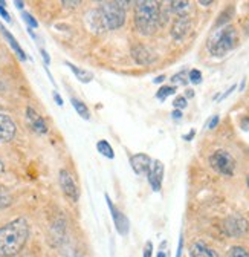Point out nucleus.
<instances>
[{
	"mask_svg": "<svg viewBox=\"0 0 249 257\" xmlns=\"http://www.w3.org/2000/svg\"><path fill=\"white\" fill-rule=\"evenodd\" d=\"M219 121H220V118H219V115H214L212 118H211V121L208 122V128H214L217 124H219Z\"/></svg>",
	"mask_w": 249,
	"mask_h": 257,
	"instance_id": "nucleus-29",
	"label": "nucleus"
},
{
	"mask_svg": "<svg viewBox=\"0 0 249 257\" xmlns=\"http://www.w3.org/2000/svg\"><path fill=\"white\" fill-rule=\"evenodd\" d=\"M171 8H170V11L171 13H174L177 17H185L186 16V13L190 11V7H191V4L190 2H170L168 4Z\"/></svg>",
	"mask_w": 249,
	"mask_h": 257,
	"instance_id": "nucleus-16",
	"label": "nucleus"
},
{
	"mask_svg": "<svg viewBox=\"0 0 249 257\" xmlns=\"http://www.w3.org/2000/svg\"><path fill=\"white\" fill-rule=\"evenodd\" d=\"M164 80H165V77H164V75H161V77H156V78H154L153 81L156 83V84H159V83H162Z\"/></svg>",
	"mask_w": 249,
	"mask_h": 257,
	"instance_id": "nucleus-38",
	"label": "nucleus"
},
{
	"mask_svg": "<svg viewBox=\"0 0 249 257\" xmlns=\"http://www.w3.org/2000/svg\"><path fill=\"white\" fill-rule=\"evenodd\" d=\"M104 198H106V202H107V205H109V210H110V214H112V219H113V223H115V228H116L118 234H121V236H127V234H129V230H130L129 219H127L126 216H124L122 211H119V210L113 205V202H112V199H110L109 195H104Z\"/></svg>",
	"mask_w": 249,
	"mask_h": 257,
	"instance_id": "nucleus-7",
	"label": "nucleus"
},
{
	"mask_svg": "<svg viewBox=\"0 0 249 257\" xmlns=\"http://www.w3.org/2000/svg\"><path fill=\"white\" fill-rule=\"evenodd\" d=\"M16 131H17V127L14 121L8 115L0 113V143L11 141L16 137Z\"/></svg>",
	"mask_w": 249,
	"mask_h": 257,
	"instance_id": "nucleus-9",
	"label": "nucleus"
},
{
	"mask_svg": "<svg viewBox=\"0 0 249 257\" xmlns=\"http://www.w3.org/2000/svg\"><path fill=\"white\" fill-rule=\"evenodd\" d=\"M190 257H219L215 249L208 246L206 243L196 240L190 246Z\"/></svg>",
	"mask_w": 249,
	"mask_h": 257,
	"instance_id": "nucleus-13",
	"label": "nucleus"
},
{
	"mask_svg": "<svg viewBox=\"0 0 249 257\" xmlns=\"http://www.w3.org/2000/svg\"><path fill=\"white\" fill-rule=\"evenodd\" d=\"M0 16H2L7 22H11V16H10L8 11L5 10V2H0Z\"/></svg>",
	"mask_w": 249,
	"mask_h": 257,
	"instance_id": "nucleus-27",
	"label": "nucleus"
},
{
	"mask_svg": "<svg viewBox=\"0 0 249 257\" xmlns=\"http://www.w3.org/2000/svg\"><path fill=\"white\" fill-rule=\"evenodd\" d=\"M200 5H203V7H208V5H211L212 2H203V0H202V2H199Z\"/></svg>",
	"mask_w": 249,
	"mask_h": 257,
	"instance_id": "nucleus-41",
	"label": "nucleus"
},
{
	"mask_svg": "<svg viewBox=\"0 0 249 257\" xmlns=\"http://www.w3.org/2000/svg\"><path fill=\"white\" fill-rule=\"evenodd\" d=\"M26 118H28L31 127H33L37 134H42V135L48 134V125H46L45 119H43L33 107H31V106L26 109Z\"/></svg>",
	"mask_w": 249,
	"mask_h": 257,
	"instance_id": "nucleus-12",
	"label": "nucleus"
},
{
	"mask_svg": "<svg viewBox=\"0 0 249 257\" xmlns=\"http://www.w3.org/2000/svg\"><path fill=\"white\" fill-rule=\"evenodd\" d=\"M132 52H133L135 60H136L139 64H148V63H151V61H153L151 54H150V52H148V49H147L145 46H142V45L135 46Z\"/></svg>",
	"mask_w": 249,
	"mask_h": 257,
	"instance_id": "nucleus-15",
	"label": "nucleus"
},
{
	"mask_svg": "<svg viewBox=\"0 0 249 257\" xmlns=\"http://www.w3.org/2000/svg\"><path fill=\"white\" fill-rule=\"evenodd\" d=\"M194 137H196V131H194V128H193V131H191V132H190L188 135H183V140H185V141H191V140H193Z\"/></svg>",
	"mask_w": 249,
	"mask_h": 257,
	"instance_id": "nucleus-32",
	"label": "nucleus"
},
{
	"mask_svg": "<svg viewBox=\"0 0 249 257\" xmlns=\"http://www.w3.org/2000/svg\"><path fill=\"white\" fill-rule=\"evenodd\" d=\"M5 170V166H4V163H2V161H0V173H2Z\"/></svg>",
	"mask_w": 249,
	"mask_h": 257,
	"instance_id": "nucleus-42",
	"label": "nucleus"
},
{
	"mask_svg": "<svg viewBox=\"0 0 249 257\" xmlns=\"http://www.w3.org/2000/svg\"><path fill=\"white\" fill-rule=\"evenodd\" d=\"M171 116H173L174 119H180V118H182V110L174 109V110H173V113H171Z\"/></svg>",
	"mask_w": 249,
	"mask_h": 257,
	"instance_id": "nucleus-34",
	"label": "nucleus"
},
{
	"mask_svg": "<svg viewBox=\"0 0 249 257\" xmlns=\"http://www.w3.org/2000/svg\"><path fill=\"white\" fill-rule=\"evenodd\" d=\"M71 103H72V106H74V109L77 110V113L83 118V119H90V110L87 109V106L81 101V100H78V98H72L71 100Z\"/></svg>",
	"mask_w": 249,
	"mask_h": 257,
	"instance_id": "nucleus-18",
	"label": "nucleus"
},
{
	"mask_svg": "<svg viewBox=\"0 0 249 257\" xmlns=\"http://www.w3.org/2000/svg\"><path fill=\"white\" fill-rule=\"evenodd\" d=\"M182 249H183V236L180 234V237H179V243H177V251H176V257H182Z\"/></svg>",
	"mask_w": 249,
	"mask_h": 257,
	"instance_id": "nucleus-28",
	"label": "nucleus"
},
{
	"mask_svg": "<svg viewBox=\"0 0 249 257\" xmlns=\"http://www.w3.org/2000/svg\"><path fill=\"white\" fill-rule=\"evenodd\" d=\"M161 23V8L158 2L142 0L135 4V28L142 36H151Z\"/></svg>",
	"mask_w": 249,
	"mask_h": 257,
	"instance_id": "nucleus-2",
	"label": "nucleus"
},
{
	"mask_svg": "<svg viewBox=\"0 0 249 257\" xmlns=\"http://www.w3.org/2000/svg\"><path fill=\"white\" fill-rule=\"evenodd\" d=\"M58 179H60V187H61V190H63L65 195L71 201L77 202L80 199V188H78V184L74 179V176L68 170H60Z\"/></svg>",
	"mask_w": 249,
	"mask_h": 257,
	"instance_id": "nucleus-6",
	"label": "nucleus"
},
{
	"mask_svg": "<svg viewBox=\"0 0 249 257\" xmlns=\"http://www.w3.org/2000/svg\"><path fill=\"white\" fill-rule=\"evenodd\" d=\"M66 66L74 72V75H75L81 83H89V81H92L93 75H92L90 72H87V71H83V69L77 68L75 64H72V63H69V61H66Z\"/></svg>",
	"mask_w": 249,
	"mask_h": 257,
	"instance_id": "nucleus-17",
	"label": "nucleus"
},
{
	"mask_svg": "<svg viewBox=\"0 0 249 257\" xmlns=\"http://www.w3.org/2000/svg\"><path fill=\"white\" fill-rule=\"evenodd\" d=\"M14 5H16L19 10H23V7H25V4H23V2H14Z\"/></svg>",
	"mask_w": 249,
	"mask_h": 257,
	"instance_id": "nucleus-39",
	"label": "nucleus"
},
{
	"mask_svg": "<svg viewBox=\"0 0 249 257\" xmlns=\"http://www.w3.org/2000/svg\"><path fill=\"white\" fill-rule=\"evenodd\" d=\"M29 236V225L25 217H17L0 227V255L14 257L17 255Z\"/></svg>",
	"mask_w": 249,
	"mask_h": 257,
	"instance_id": "nucleus-1",
	"label": "nucleus"
},
{
	"mask_svg": "<svg viewBox=\"0 0 249 257\" xmlns=\"http://www.w3.org/2000/svg\"><path fill=\"white\" fill-rule=\"evenodd\" d=\"M63 5L65 7H78L80 2H63Z\"/></svg>",
	"mask_w": 249,
	"mask_h": 257,
	"instance_id": "nucleus-36",
	"label": "nucleus"
},
{
	"mask_svg": "<svg viewBox=\"0 0 249 257\" xmlns=\"http://www.w3.org/2000/svg\"><path fill=\"white\" fill-rule=\"evenodd\" d=\"M193 96H194V90H191V89L186 90V96H185V98H193Z\"/></svg>",
	"mask_w": 249,
	"mask_h": 257,
	"instance_id": "nucleus-37",
	"label": "nucleus"
},
{
	"mask_svg": "<svg viewBox=\"0 0 249 257\" xmlns=\"http://www.w3.org/2000/svg\"><path fill=\"white\" fill-rule=\"evenodd\" d=\"M190 29H191V22H190L188 16L177 17V20H174L173 28H171V36L176 40H182L190 32Z\"/></svg>",
	"mask_w": 249,
	"mask_h": 257,
	"instance_id": "nucleus-11",
	"label": "nucleus"
},
{
	"mask_svg": "<svg viewBox=\"0 0 249 257\" xmlns=\"http://www.w3.org/2000/svg\"><path fill=\"white\" fill-rule=\"evenodd\" d=\"M151 252H153V245H151V242H148L147 245H145V248H144V257H151Z\"/></svg>",
	"mask_w": 249,
	"mask_h": 257,
	"instance_id": "nucleus-30",
	"label": "nucleus"
},
{
	"mask_svg": "<svg viewBox=\"0 0 249 257\" xmlns=\"http://www.w3.org/2000/svg\"><path fill=\"white\" fill-rule=\"evenodd\" d=\"M176 93V87L174 86H162L158 92H156V98L159 101H165L170 95Z\"/></svg>",
	"mask_w": 249,
	"mask_h": 257,
	"instance_id": "nucleus-20",
	"label": "nucleus"
},
{
	"mask_svg": "<svg viewBox=\"0 0 249 257\" xmlns=\"http://www.w3.org/2000/svg\"><path fill=\"white\" fill-rule=\"evenodd\" d=\"M209 166L212 167V170H215L217 173H220L223 176H232L235 172V159L232 158V155L226 150H215L211 156H209Z\"/></svg>",
	"mask_w": 249,
	"mask_h": 257,
	"instance_id": "nucleus-5",
	"label": "nucleus"
},
{
	"mask_svg": "<svg viewBox=\"0 0 249 257\" xmlns=\"http://www.w3.org/2000/svg\"><path fill=\"white\" fill-rule=\"evenodd\" d=\"M246 184H247V187H249V175H247V178H246Z\"/></svg>",
	"mask_w": 249,
	"mask_h": 257,
	"instance_id": "nucleus-43",
	"label": "nucleus"
},
{
	"mask_svg": "<svg viewBox=\"0 0 249 257\" xmlns=\"http://www.w3.org/2000/svg\"><path fill=\"white\" fill-rule=\"evenodd\" d=\"M186 104H188V101H186V98H185L183 95H179V96H176L174 101H173V106H174V109H177V110H182V109H185V107H186Z\"/></svg>",
	"mask_w": 249,
	"mask_h": 257,
	"instance_id": "nucleus-24",
	"label": "nucleus"
},
{
	"mask_svg": "<svg viewBox=\"0 0 249 257\" xmlns=\"http://www.w3.org/2000/svg\"><path fill=\"white\" fill-rule=\"evenodd\" d=\"M97 150H98L103 156H106V158H109V159H113V158H115V152H113L112 146L109 144V141H106V140H100V141L97 143Z\"/></svg>",
	"mask_w": 249,
	"mask_h": 257,
	"instance_id": "nucleus-19",
	"label": "nucleus"
},
{
	"mask_svg": "<svg viewBox=\"0 0 249 257\" xmlns=\"http://www.w3.org/2000/svg\"><path fill=\"white\" fill-rule=\"evenodd\" d=\"M228 257H249V251L243 246H231L228 251Z\"/></svg>",
	"mask_w": 249,
	"mask_h": 257,
	"instance_id": "nucleus-22",
	"label": "nucleus"
},
{
	"mask_svg": "<svg viewBox=\"0 0 249 257\" xmlns=\"http://www.w3.org/2000/svg\"><path fill=\"white\" fill-rule=\"evenodd\" d=\"M237 45H238L237 29L232 25H226L225 28H222L219 32H215L212 36V39L208 43V49L212 57L222 58L228 52H231Z\"/></svg>",
	"mask_w": 249,
	"mask_h": 257,
	"instance_id": "nucleus-3",
	"label": "nucleus"
},
{
	"mask_svg": "<svg viewBox=\"0 0 249 257\" xmlns=\"http://www.w3.org/2000/svg\"><path fill=\"white\" fill-rule=\"evenodd\" d=\"M156 257H167V254H165V252H164V251H159V252H158V255H156Z\"/></svg>",
	"mask_w": 249,
	"mask_h": 257,
	"instance_id": "nucleus-40",
	"label": "nucleus"
},
{
	"mask_svg": "<svg viewBox=\"0 0 249 257\" xmlns=\"http://www.w3.org/2000/svg\"><path fill=\"white\" fill-rule=\"evenodd\" d=\"M234 90H235V84H232V86H231V87H229V89H228V90H226V92H225V93L222 95V96H220V101H222V100H225L226 96H229V95H231V93H232Z\"/></svg>",
	"mask_w": 249,
	"mask_h": 257,
	"instance_id": "nucleus-31",
	"label": "nucleus"
},
{
	"mask_svg": "<svg viewBox=\"0 0 249 257\" xmlns=\"http://www.w3.org/2000/svg\"><path fill=\"white\" fill-rule=\"evenodd\" d=\"M151 158L145 153H136L130 156V166L136 175H147L151 166Z\"/></svg>",
	"mask_w": 249,
	"mask_h": 257,
	"instance_id": "nucleus-10",
	"label": "nucleus"
},
{
	"mask_svg": "<svg viewBox=\"0 0 249 257\" xmlns=\"http://www.w3.org/2000/svg\"><path fill=\"white\" fill-rule=\"evenodd\" d=\"M54 100L57 101V104H58V106H63V100H61V96H60L57 92H54Z\"/></svg>",
	"mask_w": 249,
	"mask_h": 257,
	"instance_id": "nucleus-33",
	"label": "nucleus"
},
{
	"mask_svg": "<svg viewBox=\"0 0 249 257\" xmlns=\"http://www.w3.org/2000/svg\"><path fill=\"white\" fill-rule=\"evenodd\" d=\"M40 52H42V55H43V60L46 61V64H49V55H48V52H46V51H43V49H42Z\"/></svg>",
	"mask_w": 249,
	"mask_h": 257,
	"instance_id": "nucleus-35",
	"label": "nucleus"
},
{
	"mask_svg": "<svg viewBox=\"0 0 249 257\" xmlns=\"http://www.w3.org/2000/svg\"><path fill=\"white\" fill-rule=\"evenodd\" d=\"M126 2H103L98 11L106 29H118L126 22Z\"/></svg>",
	"mask_w": 249,
	"mask_h": 257,
	"instance_id": "nucleus-4",
	"label": "nucleus"
},
{
	"mask_svg": "<svg viewBox=\"0 0 249 257\" xmlns=\"http://www.w3.org/2000/svg\"><path fill=\"white\" fill-rule=\"evenodd\" d=\"M23 19L26 20V23L31 26V28H37L39 26V23H37V20L31 16V14H28V13H23Z\"/></svg>",
	"mask_w": 249,
	"mask_h": 257,
	"instance_id": "nucleus-26",
	"label": "nucleus"
},
{
	"mask_svg": "<svg viewBox=\"0 0 249 257\" xmlns=\"http://www.w3.org/2000/svg\"><path fill=\"white\" fill-rule=\"evenodd\" d=\"M188 81H191L193 84H200L202 83V72L199 69H191L188 74Z\"/></svg>",
	"mask_w": 249,
	"mask_h": 257,
	"instance_id": "nucleus-23",
	"label": "nucleus"
},
{
	"mask_svg": "<svg viewBox=\"0 0 249 257\" xmlns=\"http://www.w3.org/2000/svg\"><path fill=\"white\" fill-rule=\"evenodd\" d=\"M164 173H165L164 164L161 163L159 159H153L150 170L147 173V179H148V184L153 188V191H161L162 181H164Z\"/></svg>",
	"mask_w": 249,
	"mask_h": 257,
	"instance_id": "nucleus-8",
	"label": "nucleus"
},
{
	"mask_svg": "<svg viewBox=\"0 0 249 257\" xmlns=\"http://www.w3.org/2000/svg\"><path fill=\"white\" fill-rule=\"evenodd\" d=\"M0 31H2V34H4V37L8 40V43H10V46L13 48V51L19 55V58L20 60H26V54H25V51L20 48V45H19V42L13 37V34L11 32L4 26V25H0Z\"/></svg>",
	"mask_w": 249,
	"mask_h": 257,
	"instance_id": "nucleus-14",
	"label": "nucleus"
},
{
	"mask_svg": "<svg viewBox=\"0 0 249 257\" xmlns=\"http://www.w3.org/2000/svg\"><path fill=\"white\" fill-rule=\"evenodd\" d=\"M171 81L174 83V84H186L188 83V78H186V72L185 71H180L179 74H176V75H173L171 77Z\"/></svg>",
	"mask_w": 249,
	"mask_h": 257,
	"instance_id": "nucleus-25",
	"label": "nucleus"
},
{
	"mask_svg": "<svg viewBox=\"0 0 249 257\" xmlns=\"http://www.w3.org/2000/svg\"><path fill=\"white\" fill-rule=\"evenodd\" d=\"M11 195L10 193L4 188V187H0V210L2 208H7L11 205Z\"/></svg>",
	"mask_w": 249,
	"mask_h": 257,
	"instance_id": "nucleus-21",
	"label": "nucleus"
}]
</instances>
